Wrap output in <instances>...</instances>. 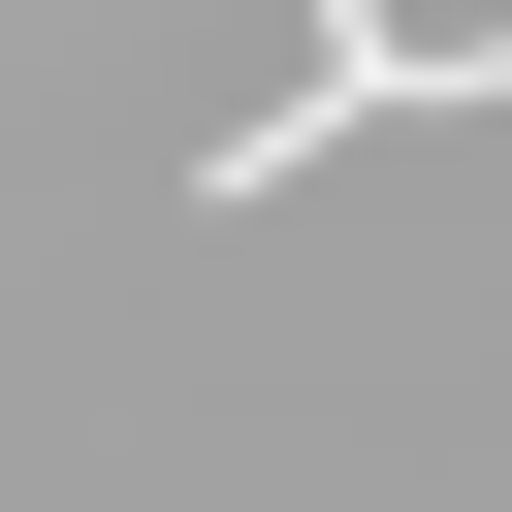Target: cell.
<instances>
[{
	"label": "cell",
	"mask_w": 512,
	"mask_h": 512,
	"mask_svg": "<svg viewBox=\"0 0 512 512\" xmlns=\"http://www.w3.org/2000/svg\"><path fill=\"white\" fill-rule=\"evenodd\" d=\"M320 64L416 128V96H512V0H320Z\"/></svg>",
	"instance_id": "cell-1"
}]
</instances>
